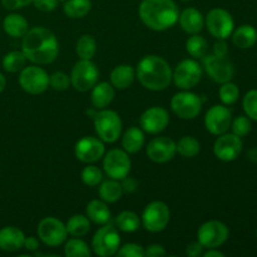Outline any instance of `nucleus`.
I'll use <instances>...</instances> for the list:
<instances>
[{
  "mask_svg": "<svg viewBox=\"0 0 257 257\" xmlns=\"http://www.w3.org/2000/svg\"><path fill=\"white\" fill-rule=\"evenodd\" d=\"M22 52L35 64H50L59 54L58 39L52 30L43 27L29 29L23 37Z\"/></svg>",
  "mask_w": 257,
  "mask_h": 257,
  "instance_id": "obj_1",
  "label": "nucleus"
},
{
  "mask_svg": "<svg viewBox=\"0 0 257 257\" xmlns=\"http://www.w3.org/2000/svg\"><path fill=\"white\" fill-rule=\"evenodd\" d=\"M138 14L143 24L156 32L172 28L180 17L178 7L173 0H142Z\"/></svg>",
  "mask_w": 257,
  "mask_h": 257,
  "instance_id": "obj_2",
  "label": "nucleus"
},
{
  "mask_svg": "<svg viewBox=\"0 0 257 257\" xmlns=\"http://www.w3.org/2000/svg\"><path fill=\"white\" fill-rule=\"evenodd\" d=\"M141 84L148 90H163L172 82V70L166 59L158 55H146L136 70Z\"/></svg>",
  "mask_w": 257,
  "mask_h": 257,
  "instance_id": "obj_3",
  "label": "nucleus"
},
{
  "mask_svg": "<svg viewBox=\"0 0 257 257\" xmlns=\"http://www.w3.org/2000/svg\"><path fill=\"white\" fill-rule=\"evenodd\" d=\"M94 128L99 140L114 143L122 135V119L114 110L104 108L94 115Z\"/></svg>",
  "mask_w": 257,
  "mask_h": 257,
  "instance_id": "obj_4",
  "label": "nucleus"
},
{
  "mask_svg": "<svg viewBox=\"0 0 257 257\" xmlns=\"http://www.w3.org/2000/svg\"><path fill=\"white\" fill-rule=\"evenodd\" d=\"M99 70L92 59H80L74 64L70 74V84L79 92H88L98 83Z\"/></svg>",
  "mask_w": 257,
  "mask_h": 257,
  "instance_id": "obj_5",
  "label": "nucleus"
},
{
  "mask_svg": "<svg viewBox=\"0 0 257 257\" xmlns=\"http://www.w3.org/2000/svg\"><path fill=\"white\" fill-rule=\"evenodd\" d=\"M92 247L95 255L110 257L115 255L120 247V236L113 226L105 223L94 233L92 240Z\"/></svg>",
  "mask_w": 257,
  "mask_h": 257,
  "instance_id": "obj_6",
  "label": "nucleus"
},
{
  "mask_svg": "<svg viewBox=\"0 0 257 257\" xmlns=\"http://www.w3.org/2000/svg\"><path fill=\"white\" fill-rule=\"evenodd\" d=\"M171 108L177 117L182 119H193L202 109V99L196 93L183 90L173 95Z\"/></svg>",
  "mask_w": 257,
  "mask_h": 257,
  "instance_id": "obj_7",
  "label": "nucleus"
},
{
  "mask_svg": "<svg viewBox=\"0 0 257 257\" xmlns=\"http://www.w3.org/2000/svg\"><path fill=\"white\" fill-rule=\"evenodd\" d=\"M19 84L29 94H42L49 87V75L38 65H29L20 70Z\"/></svg>",
  "mask_w": 257,
  "mask_h": 257,
  "instance_id": "obj_8",
  "label": "nucleus"
},
{
  "mask_svg": "<svg viewBox=\"0 0 257 257\" xmlns=\"http://www.w3.org/2000/svg\"><path fill=\"white\" fill-rule=\"evenodd\" d=\"M171 212L168 206L162 201H153L146 206L142 213L143 227L150 232H160L167 227Z\"/></svg>",
  "mask_w": 257,
  "mask_h": 257,
  "instance_id": "obj_9",
  "label": "nucleus"
},
{
  "mask_svg": "<svg viewBox=\"0 0 257 257\" xmlns=\"http://www.w3.org/2000/svg\"><path fill=\"white\" fill-rule=\"evenodd\" d=\"M202 65L208 77L220 84L230 82L235 75V65L227 57L206 54L202 58Z\"/></svg>",
  "mask_w": 257,
  "mask_h": 257,
  "instance_id": "obj_10",
  "label": "nucleus"
},
{
  "mask_svg": "<svg viewBox=\"0 0 257 257\" xmlns=\"http://www.w3.org/2000/svg\"><path fill=\"white\" fill-rule=\"evenodd\" d=\"M202 73V67L196 60L185 59L176 67L172 80L180 89L190 90L200 83Z\"/></svg>",
  "mask_w": 257,
  "mask_h": 257,
  "instance_id": "obj_11",
  "label": "nucleus"
},
{
  "mask_svg": "<svg viewBox=\"0 0 257 257\" xmlns=\"http://www.w3.org/2000/svg\"><path fill=\"white\" fill-rule=\"evenodd\" d=\"M206 27L210 34L217 39H226L233 32V18L227 10L222 8H215L208 12L206 17Z\"/></svg>",
  "mask_w": 257,
  "mask_h": 257,
  "instance_id": "obj_12",
  "label": "nucleus"
},
{
  "mask_svg": "<svg viewBox=\"0 0 257 257\" xmlns=\"http://www.w3.org/2000/svg\"><path fill=\"white\" fill-rule=\"evenodd\" d=\"M198 242L206 248H217L227 241L228 227L221 221H207L197 232Z\"/></svg>",
  "mask_w": 257,
  "mask_h": 257,
  "instance_id": "obj_13",
  "label": "nucleus"
},
{
  "mask_svg": "<svg viewBox=\"0 0 257 257\" xmlns=\"http://www.w3.org/2000/svg\"><path fill=\"white\" fill-rule=\"evenodd\" d=\"M38 236L40 240L50 247L62 245L68 236L67 226L55 217H45L38 225Z\"/></svg>",
  "mask_w": 257,
  "mask_h": 257,
  "instance_id": "obj_14",
  "label": "nucleus"
},
{
  "mask_svg": "<svg viewBox=\"0 0 257 257\" xmlns=\"http://www.w3.org/2000/svg\"><path fill=\"white\" fill-rule=\"evenodd\" d=\"M131 158L128 157V153L122 150H110L108 153H104V160H103V168L107 173L108 177L113 180H123L130 175L131 171Z\"/></svg>",
  "mask_w": 257,
  "mask_h": 257,
  "instance_id": "obj_15",
  "label": "nucleus"
},
{
  "mask_svg": "<svg viewBox=\"0 0 257 257\" xmlns=\"http://www.w3.org/2000/svg\"><path fill=\"white\" fill-rule=\"evenodd\" d=\"M242 151V141L241 137L233 133H223L216 140L213 145V153L218 160L223 162L235 161Z\"/></svg>",
  "mask_w": 257,
  "mask_h": 257,
  "instance_id": "obj_16",
  "label": "nucleus"
},
{
  "mask_svg": "<svg viewBox=\"0 0 257 257\" xmlns=\"http://www.w3.org/2000/svg\"><path fill=\"white\" fill-rule=\"evenodd\" d=\"M231 122H232V117H231L230 109L223 105H213L205 115L206 130L211 135L220 136L226 133L228 128H231Z\"/></svg>",
  "mask_w": 257,
  "mask_h": 257,
  "instance_id": "obj_17",
  "label": "nucleus"
},
{
  "mask_svg": "<svg viewBox=\"0 0 257 257\" xmlns=\"http://www.w3.org/2000/svg\"><path fill=\"white\" fill-rule=\"evenodd\" d=\"M104 153V143L95 137H83L75 145V157L84 163L97 162Z\"/></svg>",
  "mask_w": 257,
  "mask_h": 257,
  "instance_id": "obj_18",
  "label": "nucleus"
},
{
  "mask_svg": "<svg viewBox=\"0 0 257 257\" xmlns=\"http://www.w3.org/2000/svg\"><path fill=\"white\" fill-rule=\"evenodd\" d=\"M141 127L150 135H158L167 128L170 114L162 107H151L141 115Z\"/></svg>",
  "mask_w": 257,
  "mask_h": 257,
  "instance_id": "obj_19",
  "label": "nucleus"
},
{
  "mask_svg": "<svg viewBox=\"0 0 257 257\" xmlns=\"http://www.w3.org/2000/svg\"><path fill=\"white\" fill-rule=\"evenodd\" d=\"M177 153L176 142L168 137H157L148 143L147 156L156 163H166Z\"/></svg>",
  "mask_w": 257,
  "mask_h": 257,
  "instance_id": "obj_20",
  "label": "nucleus"
},
{
  "mask_svg": "<svg viewBox=\"0 0 257 257\" xmlns=\"http://www.w3.org/2000/svg\"><path fill=\"white\" fill-rule=\"evenodd\" d=\"M25 235L15 226H5L0 230V250L5 252H15L24 246Z\"/></svg>",
  "mask_w": 257,
  "mask_h": 257,
  "instance_id": "obj_21",
  "label": "nucleus"
},
{
  "mask_svg": "<svg viewBox=\"0 0 257 257\" xmlns=\"http://www.w3.org/2000/svg\"><path fill=\"white\" fill-rule=\"evenodd\" d=\"M181 28L187 34H198L203 29L205 20H203L202 13L198 12L195 8H186L178 17Z\"/></svg>",
  "mask_w": 257,
  "mask_h": 257,
  "instance_id": "obj_22",
  "label": "nucleus"
},
{
  "mask_svg": "<svg viewBox=\"0 0 257 257\" xmlns=\"http://www.w3.org/2000/svg\"><path fill=\"white\" fill-rule=\"evenodd\" d=\"M114 99V87L107 82L97 83L92 88V104L97 109H104Z\"/></svg>",
  "mask_w": 257,
  "mask_h": 257,
  "instance_id": "obj_23",
  "label": "nucleus"
},
{
  "mask_svg": "<svg viewBox=\"0 0 257 257\" xmlns=\"http://www.w3.org/2000/svg\"><path fill=\"white\" fill-rule=\"evenodd\" d=\"M136 78V70L127 64L117 65L110 73V83L117 89H127Z\"/></svg>",
  "mask_w": 257,
  "mask_h": 257,
  "instance_id": "obj_24",
  "label": "nucleus"
},
{
  "mask_svg": "<svg viewBox=\"0 0 257 257\" xmlns=\"http://www.w3.org/2000/svg\"><path fill=\"white\" fill-rule=\"evenodd\" d=\"M3 28H4L5 33L10 37L23 38L29 30V24L23 15L13 13V14L5 17L4 22H3Z\"/></svg>",
  "mask_w": 257,
  "mask_h": 257,
  "instance_id": "obj_25",
  "label": "nucleus"
},
{
  "mask_svg": "<svg viewBox=\"0 0 257 257\" xmlns=\"http://www.w3.org/2000/svg\"><path fill=\"white\" fill-rule=\"evenodd\" d=\"M87 217L95 225H105L110 220V211L108 208L107 202L100 200L90 201L85 208Z\"/></svg>",
  "mask_w": 257,
  "mask_h": 257,
  "instance_id": "obj_26",
  "label": "nucleus"
},
{
  "mask_svg": "<svg viewBox=\"0 0 257 257\" xmlns=\"http://www.w3.org/2000/svg\"><path fill=\"white\" fill-rule=\"evenodd\" d=\"M122 146L127 153H137L145 146V133L141 128L131 127L124 132L122 137Z\"/></svg>",
  "mask_w": 257,
  "mask_h": 257,
  "instance_id": "obj_27",
  "label": "nucleus"
},
{
  "mask_svg": "<svg viewBox=\"0 0 257 257\" xmlns=\"http://www.w3.org/2000/svg\"><path fill=\"white\" fill-rule=\"evenodd\" d=\"M232 42L240 49H248L257 42V30L252 25H241L233 32Z\"/></svg>",
  "mask_w": 257,
  "mask_h": 257,
  "instance_id": "obj_28",
  "label": "nucleus"
},
{
  "mask_svg": "<svg viewBox=\"0 0 257 257\" xmlns=\"http://www.w3.org/2000/svg\"><path fill=\"white\" fill-rule=\"evenodd\" d=\"M123 188L122 185L118 180H110L104 181L99 187V196L104 202L107 203H114L122 197Z\"/></svg>",
  "mask_w": 257,
  "mask_h": 257,
  "instance_id": "obj_29",
  "label": "nucleus"
},
{
  "mask_svg": "<svg viewBox=\"0 0 257 257\" xmlns=\"http://www.w3.org/2000/svg\"><path fill=\"white\" fill-rule=\"evenodd\" d=\"M92 9V2L90 0H65L64 14L72 19H79L85 17Z\"/></svg>",
  "mask_w": 257,
  "mask_h": 257,
  "instance_id": "obj_30",
  "label": "nucleus"
},
{
  "mask_svg": "<svg viewBox=\"0 0 257 257\" xmlns=\"http://www.w3.org/2000/svg\"><path fill=\"white\" fill-rule=\"evenodd\" d=\"M67 231L74 237H83L90 230L89 218L84 215H74L68 220Z\"/></svg>",
  "mask_w": 257,
  "mask_h": 257,
  "instance_id": "obj_31",
  "label": "nucleus"
},
{
  "mask_svg": "<svg viewBox=\"0 0 257 257\" xmlns=\"http://www.w3.org/2000/svg\"><path fill=\"white\" fill-rule=\"evenodd\" d=\"M27 60L28 59L24 53L13 50V52L5 54L4 58H3V68L8 73H18L25 67Z\"/></svg>",
  "mask_w": 257,
  "mask_h": 257,
  "instance_id": "obj_32",
  "label": "nucleus"
},
{
  "mask_svg": "<svg viewBox=\"0 0 257 257\" xmlns=\"http://www.w3.org/2000/svg\"><path fill=\"white\" fill-rule=\"evenodd\" d=\"M176 150L182 157L192 158L200 153L201 145L195 137L192 136H183L177 143H176Z\"/></svg>",
  "mask_w": 257,
  "mask_h": 257,
  "instance_id": "obj_33",
  "label": "nucleus"
},
{
  "mask_svg": "<svg viewBox=\"0 0 257 257\" xmlns=\"http://www.w3.org/2000/svg\"><path fill=\"white\" fill-rule=\"evenodd\" d=\"M75 52L80 59H92L97 52V42L92 35H82L75 45Z\"/></svg>",
  "mask_w": 257,
  "mask_h": 257,
  "instance_id": "obj_34",
  "label": "nucleus"
},
{
  "mask_svg": "<svg viewBox=\"0 0 257 257\" xmlns=\"http://www.w3.org/2000/svg\"><path fill=\"white\" fill-rule=\"evenodd\" d=\"M115 223L123 232H135L140 228L141 220L137 213L133 211H123L115 218Z\"/></svg>",
  "mask_w": 257,
  "mask_h": 257,
  "instance_id": "obj_35",
  "label": "nucleus"
},
{
  "mask_svg": "<svg viewBox=\"0 0 257 257\" xmlns=\"http://www.w3.org/2000/svg\"><path fill=\"white\" fill-rule=\"evenodd\" d=\"M186 50L188 54L193 58H201L202 59L208 50V43L203 37L198 34H192V37L188 38L186 42Z\"/></svg>",
  "mask_w": 257,
  "mask_h": 257,
  "instance_id": "obj_36",
  "label": "nucleus"
},
{
  "mask_svg": "<svg viewBox=\"0 0 257 257\" xmlns=\"http://www.w3.org/2000/svg\"><path fill=\"white\" fill-rule=\"evenodd\" d=\"M64 255L67 257H89L90 250L84 241L75 237L65 242Z\"/></svg>",
  "mask_w": 257,
  "mask_h": 257,
  "instance_id": "obj_37",
  "label": "nucleus"
},
{
  "mask_svg": "<svg viewBox=\"0 0 257 257\" xmlns=\"http://www.w3.org/2000/svg\"><path fill=\"white\" fill-rule=\"evenodd\" d=\"M218 95H220V99L223 104L230 105L233 104L238 99V97H240V89H238V87L235 83H231L230 80V82L223 83L222 87L218 90Z\"/></svg>",
  "mask_w": 257,
  "mask_h": 257,
  "instance_id": "obj_38",
  "label": "nucleus"
},
{
  "mask_svg": "<svg viewBox=\"0 0 257 257\" xmlns=\"http://www.w3.org/2000/svg\"><path fill=\"white\" fill-rule=\"evenodd\" d=\"M103 180V173L97 166H87L84 170L82 171V181L84 185L89 186V187H94L98 186Z\"/></svg>",
  "mask_w": 257,
  "mask_h": 257,
  "instance_id": "obj_39",
  "label": "nucleus"
},
{
  "mask_svg": "<svg viewBox=\"0 0 257 257\" xmlns=\"http://www.w3.org/2000/svg\"><path fill=\"white\" fill-rule=\"evenodd\" d=\"M243 109L248 118L257 120V89L246 93L243 97Z\"/></svg>",
  "mask_w": 257,
  "mask_h": 257,
  "instance_id": "obj_40",
  "label": "nucleus"
},
{
  "mask_svg": "<svg viewBox=\"0 0 257 257\" xmlns=\"http://www.w3.org/2000/svg\"><path fill=\"white\" fill-rule=\"evenodd\" d=\"M231 128H232L233 135L238 136V137H245L251 131L250 118L245 117V115H240V117L235 118L233 122H231Z\"/></svg>",
  "mask_w": 257,
  "mask_h": 257,
  "instance_id": "obj_41",
  "label": "nucleus"
},
{
  "mask_svg": "<svg viewBox=\"0 0 257 257\" xmlns=\"http://www.w3.org/2000/svg\"><path fill=\"white\" fill-rule=\"evenodd\" d=\"M49 85L55 90H65L70 85V77L64 72H55L49 75Z\"/></svg>",
  "mask_w": 257,
  "mask_h": 257,
  "instance_id": "obj_42",
  "label": "nucleus"
},
{
  "mask_svg": "<svg viewBox=\"0 0 257 257\" xmlns=\"http://www.w3.org/2000/svg\"><path fill=\"white\" fill-rule=\"evenodd\" d=\"M117 255L119 257H145V248L137 243H127L118 248Z\"/></svg>",
  "mask_w": 257,
  "mask_h": 257,
  "instance_id": "obj_43",
  "label": "nucleus"
},
{
  "mask_svg": "<svg viewBox=\"0 0 257 257\" xmlns=\"http://www.w3.org/2000/svg\"><path fill=\"white\" fill-rule=\"evenodd\" d=\"M33 4L43 13H50L57 9L58 0H33Z\"/></svg>",
  "mask_w": 257,
  "mask_h": 257,
  "instance_id": "obj_44",
  "label": "nucleus"
},
{
  "mask_svg": "<svg viewBox=\"0 0 257 257\" xmlns=\"http://www.w3.org/2000/svg\"><path fill=\"white\" fill-rule=\"evenodd\" d=\"M2 4L8 10H17L33 4V0H2Z\"/></svg>",
  "mask_w": 257,
  "mask_h": 257,
  "instance_id": "obj_45",
  "label": "nucleus"
},
{
  "mask_svg": "<svg viewBox=\"0 0 257 257\" xmlns=\"http://www.w3.org/2000/svg\"><path fill=\"white\" fill-rule=\"evenodd\" d=\"M145 256L147 257H163L166 256V250L163 248V246L157 245V243H153L150 245L145 250Z\"/></svg>",
  "mask_w": 257,
  "mask_h": 257,
  "instance_id": "obj_46",
  "label": "nucleus"
},
{
  "mask_svg": "<svg viewBox=\"0 0 257 257\" xmlns=\"http://www.w3.org/2000/svg\"><path fill=\"white\" fill-rule=\"evenodd\" d=\"M228 53V47L226 44L225 39H218L213 45V53L212 54L217 55V57H226Z\"/></svg>",
  "mask_w": 257,
  "mask_h": 257,
  "instance_id": "obj_47",
  "label": "nucleus"
},
{
  "mask_svg": "<svg viewBox=\"0 0 257 257\" xmlns=\"http://www.w3.org/2000/svg\"><path fill=\"white\" fill-rule=\"evenodd\" d=\"M203 253V246L200 242H192L187 246L186 248V255L188 257H197Z\"/></svg>",
  "mask_w": 257,
  "mask_h": 257,
  "instance_id": "obj_48",
  "label": "nucleus"
},
{
  "mask_svg": "<svg viewBox=\"0 0 257 257\" xmlns=\"http://www.w3.org/2000/svg\"><path fill=\"white\" fill-rule=\"evenodd\" d=\"M120 181H122V183H120V185H122L123 192L132 193V192H135L136 190H137V187H138L137 181L133 180V178L128 177V176H127V177H124L123 180H120Z\"/></svg>",
  "mask_w": 257,
  "mask_h": 257,
  "instance_id": "obj_49",
  "label": "nucleus"
},
{
  "mask_svg": "<svg viewBox=\"0 0 257 257\" xmlns=\"http://www.w3.org/2000/svg\"><path fill=\"white\" fill-rule=\"evenodd\" d=\"M24 248H27L28 251H35L39 248V241L37 240L35 237H33V236H30V237H25V241H24V246H23Z\"/></svg>",
  "mask_w": 257,
  "mask_h": 257,
  "instance_id": "obj_50",
  "label": "nucleus"
},
{
  "mask_svg": "<svg viewBox=\"0 0 257 257\" xmlns=\"http://www.w3.org/2000/svg\"><path fill=\"white\" fill-rule=\"evenodd\" d=\"M205 257H225V253H222L221 251L216 250V248H208L207 252L202 253Z\"/></svg>",
  "mask_w": 257,
  "mask_h": 257,
  "instance_id": "obj_51",
  "label": "nucleus"
},
{
  "mask_svg": "<svg viewBox=\"0 0 257 257\" xmlns=\"http://www.w3.org/2000/svg\"><path fill=\"white\" fill-rule=\"evenodd\" d=\"M247 158L251 161V162L257 163V147H253L247 151Z\"/></svg>",
  "mask_w": 257,
  "mask_h": 257,
  "instance_id": "obj_52",
  "label": "nucleus"
},
{
  "mask_svg": "<svg viewBox=\"0 0 257 257\" xmlns=\"http://www.w3.org/2000/svg\"><path fill=\"white\" fill-rule=\"evenodd\" d=\"M5 87H7V79H5L4 75L0 73V93L5 89Z\"/></svg>",
  "mask_w": 257,
  "mask_h": 257,
  "instance_id": "obj_53",
  "label": "nucleus"
},
{
  "mask_svg": "<svg viewBox=\"0 0 257 257\" xmlns=\"http://www.w3.org/2000/svg\"><path fill=\"white\" fill-rule=\"evenodd\" d=\"M58 2H65V0H58Z\"/></svg>",
  "mask_w": 257,
  "mask_h": 257,
  "instance_id": "obj_54",
  "label": "nucleus"
},
{
  "mask_svg": "<svg viewBox=\"0 0 257 257\" xmlns=\"http://www.w3.org/2000/svg\"><path fill=\"white\" fill-rule=\"evenodd\" d=\"M182 2H190V0H182Z\"/></svg>",
  "mask_w": 257,
  "mask_h": 257,
  "instance_id": "obj_55",
  "label": "nucleus"
},
{
  "mask_svg": "<svg viewBox=\"0 0 257 257\" xmlns=\"http://www.w3.org/2000/svg\"><path fill=\"white\" fill-rule=\"evenodd\" d=\"M256 235H257V230H256Z\"/></svg>",
  "mask_w": 257,
  "mask_h": 257,
  "instance_id": "obj_56",
  "label": "nucleus"
}]
</instances>
